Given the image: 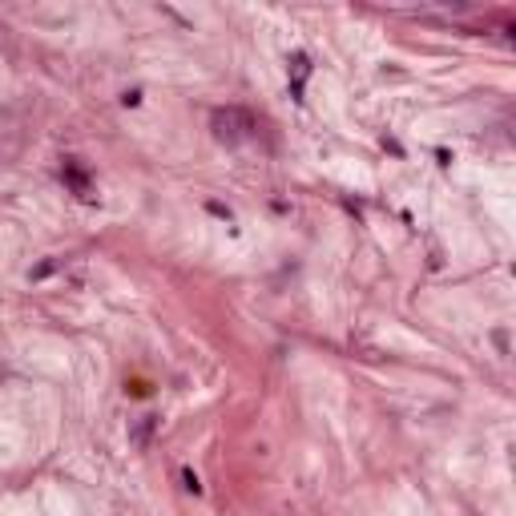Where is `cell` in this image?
Wrapping results in <instances>:
<instances>
[{
	"label": "cell",
	"mask_w": 516,
	"mask_h": 516,
	"mask_svg": "<svg viewBox=\"0 0 516 516\" xmlns=\"http://www.w3.org/2000/svg\"><path fill=\"white\" fill-rule=\"evenodd\" d=\"M210 125H214V137L218 141H242L250 129H258V121L246 113V109H218V113L210 117Z\"/></svg>",
	"instance_id": "6da1fadb"
},
{
	"label": "cell",
	"mask_w": 516,
	"mask_h": 516,
	"mask_svg": "<svg viewBox=\"0 0 516 516\" xmlns=\"http://www.w3.org/2000/svg\"><path fill=\"white\" fill-rule=\"evenodd\" d=\"M60 177L73 186V194H77V198H93V181H89V173L81 170L73 158H65V166H60Z\"/></svg>",
	"instance_id": "7a4b0ae2"
},
{
	"label": "cell",
	"mask_w": 516,
	"mask_h": 516,
	"mask_svg": "<svg viewBox=\"0 0 516 516\" xmlns=\"http://www.w3.org/2000/svg\"><path fill=\"white\" fill-rule=\"evenodd\" d=\"M154 432H158V415H141V419L129 428V444H133L137 452H145V448L154 444Z\"/></svg>",
	"instance_id": "3957f363"
},
{
	"label": "cell",
	"mask_w": 516,
	"mask_h": 516,
	"mask_svg": "<svg viewBox=\"0 0 516 516\" xmlns=\"http://www.w3.org/2000/svg\"><path fill=\"white\" fill-rule=\"evenodd\" d=\"M181 484H186V488H190L194 496H202V480L194 476V468H181Z\"/></svg>",
	"instance_id": "277c9868"
},
{
	"label": "cell",
	"mask_w": 516,
	"mask_h": 516,
	"mask_svg": "<svg viewBox=\"0 0 516 516\" xmlns=\"http://www.w3.org/2000/svg\"><path fill=\"white\" fill-rule=\"evenodd\" d=\"M121 105H141V89H125L121 93Z\"/></svg>",
	"instance_id": "5b68a950"
},
{
	"label": "cell",
	"mask_w": 516,
	"mask_h": 516,
	"mask_svg": "<svg viewBox=\"0 0 516 516\" xmlns=\"http://www.w3.org/2000/svg\"><path fill=\"white\" fill-rule=\"evenodd\" d=\"M210 214H218V218H230V210L222 206V202H210Z\"/></svg>",
	"instance_id": "8992f818"
}]
</instances>
